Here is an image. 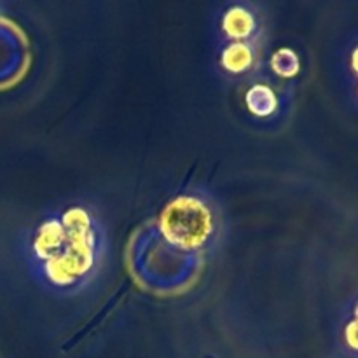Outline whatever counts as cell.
Wrapping results in <instances>:
<instances>
[{
	"instance_id": "6da1fadb",
	"label": "cell",
	"mask_w": 358,
	"mask_h": 358,
	"mask_svg": "<svg viewBox=\"0 0 358 358\" xmlns=\"http://www.w3.org/2000/svg\"><path fill=\"white\" fill-rule=\"evenodd\" d=\"M34 254L42 278L52 289H80L91 282L103 254L96 219L80 206L49 217L35 234Z\"/></svg>"
},
{
	"instance_id": "7a4b0ae2",
	"label": "cell",
	"mask_w": 358,
	"mask_h": 358,
	"mask_svg": "<svg viewBox=\"0 0 358 358\" xmlns=\"http://www.w3.org/2000/svg\"><path fill=\"white\" fill-rule=\"evenodd\" d=\"M255 21L250 13H245L240 7H234L233 10L224 17V30L227 31L231 38H238V42H243L241 38L248 37L254 31Z\"/></svg>"
},
{
	"instance_id": "3957f363",
	"label": "cell",
	"mask_w": 358,
	"mask_h": 358,
	"mask_svg": "<svg viewBox=\"0 0 358 358\" xmlns=\"http://www.w3.org/2000/svg\"><path fill=\"white\" fill-rule=\"evenodd\" d=\"M343 336H345V341L348 345L350 350L353 352H358V322L357 320H350L346 322L345 331H343Z\"/></svg>"
},
{
	"instance_id": "277c9868",
	"label": "cell",
	"mask_w": 358,
	"mask_h": 358,
	"mask_svg": "<svg viewBox=\"0 0 358 358\" xmlns=\"http://www.w3.org/2000/svg\"><path fill=\"white\" fill-rule=\"evenodd\" d=\"M350 65H352V70L358 76V44L355 45L352 52V59H350Z\"/></svg>"
},
{
	"instance_id": "5b68a950",
	"label": "cell",
	"mask_w": 358,
	"mask_h": 358,
	"mask_svg": "<svg viewBox=\"0 0 358 358\" xmlns=\"http://www.w3.org/2000/svg\"><path fill=\"white\" fill-rule=\"evenodd\" d=\"M352 318H353V320H357V322H358V299H357V303H355V304H353Z\"/></svg>"
}]
</instances>
